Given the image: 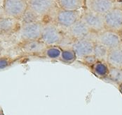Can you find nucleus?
I'll list each match as a JSON object with an SVG mask.
<instances>
[{"mask_svg":"<svg viewBox=\"0 0 122 115\" xmlns=\"http://www.w3.org/2000/svg\"><path fill=\"white\" fill-rule=\"evenodd\" d=\"M43 20L40 16H39L37 13H35L33 11L27 8L26 11L25 12L23 15L20 19V22L22 25H26V24H30L32 23H35L37 21Z\"/></svg>","mask_w":122,"mask_h":115,"instance_id":"6ab92c4d","label":"nucleus"},{"mask_svg":"<svg viewBox=\"0 0 122 115\" xmlns=\"http://www.w3.org/2000/svg\"><path fill=\"white\" fill-rule=\"evenodd\" d=\"M4 12H3V9H2V6H0V19L3 17H4Z\"/></svg>","mask_w":122,"mask_h":115,"instance_id":"393cba45","label":"nucleus"},{"mask_svg":"<svg viewBox=\"0 0 122 115\" xmlns=\"http://www.w3.org/2000/svg\"><path fill=\"white\" fill-rule=\"evenodd\" d=\"M119 91L121 92V93L122 94V83L120 84V85H119Z\"/></svg>","mask_w":122,"mask_h":115,"instance_id":"a878e982","label":"nucleus"},{"mask_svg":"<svg viewBox=\"0 0 122 115\" xmlns=\"http://www.w3.org/2000/svg\"><path fill=\"white\" fill-rule=\"evenodd\" d=\"M110 66L105 62L97 61L93 66H91L92 73L98 78H107Z\"/></svg>","mask_w":122,"mask_h":115,"instance_id":"dca6fc26","label":"nucleus"},{"mask_svg":"<svg viewBox=\"0 0 122 115\" xmlns=\"http://www.w3.org/2000/svg\"><path fill=\"white\" fill-rule=\"evenodd\" d=\"M15 62V59H13L9 56H1L0 57V71L7 69L12 66Z\"/></svg>","mask_w":122,"mask_h":115,"instance_id":"4be33fe9","label":"nucleus"},{"mask_svg":"<svg viewBox=\"0 0 122 115\" xmlns=\"http://www.w3.org/2000/svg\"><path fill=\"white\" fill-rule=\"evenodd\" d=\"M4 48L3 43H2L1 40H0V57H1V54H2V52H3V51H4Z\"/></svg>","mask_w":122,"mask_h":115,"instance_id":"b1692460","label":"nucleus"},{"mask_svg":"<svg viewBox=\"0 0 122 115\" xmlns=\"http://www.w3.org/2000/svg\"><path fill=\"white\" fill-rule=\"evenodd\" d=\"M95 42L102 45L108 50L122 46L119 33L105 29L98 33H96L95 37Z\"/></svg>","mask_w":122,"mask_h":115,"instance_id":"423d86ee","label":"nucleus"},{"mask_svg":"<svg viewBox=\"0 0 122 115\" xmlns=\"http://www.w3.org/2000/svg\"><path fill=\"white\" fill-rule=\"evenodd\" d=\"M27 8L33 11L43 20H51L58 8L56 0H27Z\"/></svg>","mask_w":122,"mask_h":115,"instance_id":"7ed1b4c3","label":"nucleus"},{"mask_svg":"<svg viewBox=\"0 0 122 115\" xmlns=\"http://www.w3.org/2000/svg\"><path fill=\"white\" fill-rule=\"evenodd\" d=\"M61 55L59 60L61 62L66 64H71L74 63L77 57L75 54V52L71 48V47L69 48H62Z\"/></svg>","mask_w":122,"mask_h":115,"instance_id":"a211bd4d","label":"nucleus"},{"mask_svg":"<svg viewBox=\"0 0 122 115\" xmlns=\"http://www.w3.org/2000/svg\"><path fill=\"white\" fill-rule=\"evenodd\" d=\"M81 20L93 33H98L105 30L103 16L86 9L82 12Z\"/></svg>","mask_w":122,"mask_h":115,"instance_id":"6e6552de","label":"nucleus"},{"mask_svg":"<svg viewBox=\"0 0 122 115\" xmlns=\"http://www.w3.org/2000/svg\"><path fill=\"white\" fill-rule=\"evenodd\" d=\"M18 48L20 51L27 55H39L42 54L46 45L39 40L22 41L18 44Z\"/></svg>","mask_w":122,"mask_h":115,"instance_id":"ddd939ff","label":"nucleus"},{"mask_svg":"<svg viewBox=\"0 0 122 115\" xmlns=\"http://www.w3.org/2000/svg\"><path fill=\"white\" fill-rule=\"evenodd\" d=\"M44 25V20L30 24L22 25L20 30L18 33L20 42L40 40Z\"/></svg>","mask_w":122,"mask_h":115,"instance_id":"39448f33","label":"nucleus"},{"mask_svg":"<svg viewBox=\"0 0 122 115\" xmlns=\"http://www.w3.org/2000/svg\"><path fill=\"white\" fill-rule=\"evenodd\" d=\"M95 41L91 38H84L74 40L71 45L77 58L82 59L86 56L93 54Z\"/></svg>","mask_w":122,"mask_h":115,"instance_id":"9d476101","label":"nucleus"},{"mask_svg":"<svg viewBox=\"0 0 122 115\" xmlns=\"http://www.w3.org/2000/svg\"><path fill=\"white\" fill-rule=\"evenodd\" d=\"M118 1H119V2H122V0H117Z\"/></svg>","mask_w":122,"mask_h":115,"instance_id":"c85d7f7f","label":"nucleus"},{"mask_svg":"<svg viewBox=\"0 0 122 115\" xmlns=\"http://www.w3.org/2000/svg\"><path fill=\"white\" fill-rule=\"evenodd\" d=\"M82 12L78 11H67L62 10L58 7L56 9L51 20L56 23L62 30L65 32L70 26L81 18Z\"/></svg>","mask_w":122,"mask_h":115,"instance_id":"f03ea898","label":"nucleus"},{"mask_svg":"<svg viewBox=\"0 0 122 115\" xmlns=\"http://www.w3.org/2000/svg\"><path fill=\"white\" fill-rule=\"evenodd\" d=\"M110 1H115L116 0H110Z\"/></svg>","mask_w":122,"mask_h":115,"instance_id":"c756f323","label":"nucleus"},{"mask_svg":"<svg viewBox=\"0 0 122 115\" xmlns=\"http://www.w3.org/2000/svg\"><path fill=\"white\" fill-rule=\"evenodd\" d=\"M21 28L19 20L4 16L0 19V36L9 37L18 33Z\"/></svg>","mask_w":122,"mask_h":115,"instance_id":"9b49d317","label":"nucleus"},{"mask_svg":"<svg viewBox=\"0 0 122 115\" xmlns=\"http://www.w3.org/2000/svg\"><path fill=\"white\" fill-rule=\"evenodd\" d=\"M86 9L104 16L114 8V1L110 0H86Z\"/></svg>","mask_w":122,"mask_h":115,"instance_id":"f8f14e48","label":"nucleus"},{"mask_svg":"<svg viewBox=\"0 0 122 115\" xmlns=\"http://www.w3.org/2000/svg\"><path fill=\"white\" fill-rule=\"evenodd\" d=\"M67 38H69L66 35L65 32L62 30L51 20L44 21L42 33L39 40L44 45L46 46H60L61 45L63 44Z\"/></svg>","mask_w":122,"mask_h":115,"instance_id":"f257e3e1","label":"nucleus"},{"mask_svg":"<svg viewBox=\"0 0 122 115\" xmlns=\"http://www.w3.org/2000/svg\"><path fill=\"white\" fill-rule=\"evenodd\" d=\"M65 34L73 42L74 40H76L91 38V35H93V34L96 33H92L91 30L88 28V26L80 18L65 31Z\"/></svg>","mask_w":122,"mask_h":115,"instance_id":"1a4fd4ad","label":"nucleus"},{"mask_svg":"<svg viewBox=\"0 0 122 115\" xmlns=\"http://www.w3.org/2000/svg\"><path fill=\"white\" fill-rule=\"evenodd\" d=\"M2 9L5 16L20 21L27 9V0H4Z\"/></svg>","mask_w":122,"mask_h":115,"instance_id":"20e7f679","label":"nucleus"},{"mask_svg":"<svg viewBox=\"0 0 122 115\" xmlns=\"http://www.w3.org/2000/svg\"><path fill=\"white\" fill-rule=\"evenodd\" d=\"M108 52L109 50L106 47L95 42L93 47V55L96 57L98 61L107 62Z\"/></svg>","mask_w":122,"mask_h":115,"instance_id":"aec40b11","label":"nucleus"},{"mask_svg":"<svg viewBox=\"0 0 122 115\" xmlns=\"http://www.w3.org/2000/svg\"><path fill=\"white\" fill-rule=\"evenodd\" d=\"M119 34H120V37H121V41H122V30L119 33Z\"/></svg>","mask_w":122,"mask_h":115,"instance_id":"bb28decb","label":"nucleus"},{"mask_svg":"<svg viewBox=\"0 0 122 115\" xmlns=\"http://www.w3.org/2000/svg\"><path fill=\"white\" fill-rule=\"evenodd\" d=\"M81 59L84 62V64H85L86 65H87L88 66H90V67L91 66H93V64L98 61V59H96V57L93 54L86 56V57L82 58V59Z\"/></svg>","mask_w":122,"mask_h":115,"instance_id":"5701e85b","label":"nucleus"},{"mask_svg":"<svg viewBox=\"0 0 122 115\" xmlns=\"http://www.w3.org/2000/svg\"><path fill=\"white\" fill-rule=\"evenodd\" d=\"M61 46L58 45H51V46H46L44 51L43 52V55L51 60H59L61 55Z\"/></svg>","mask_w":122,"mask_h":115,"instance_id":"f3484780","label":"nucleus"},{"mask_svg":"<svg viewBox=\"0 0 122 115\" xmlns=\"http://www.w3.org/2000/svg\"><path fill=\"white\" fill-rule=\"evenodd\" d=\"M107 63L110 67L122 69V46L109 50Z\"/></svg>","mask_w":122,"mask_h":115,"instance_id":"4468645a","label":"nucleus"},{"mask_svg":"<svg viewBox=\"0 0 122 115\" xmlns=\"http://www.w3.org/2000/svg\"><path fill=\"white\" fill-rule=\"evenodd\" d=\"M58 7L62 10L78 11L86 5V0H56Z\"/></svg>","mask_w":122,"mask_h":115,"instance_id":"2eb2a0df","label":"nucleus"},{"mask_svg":"<svg viewBox=\"0 0 122 115\" xmlns=\"http://www.w3.org/2000/svg\"><path fill=\"white\" fill-rule=\"evenodd\" d=\"M4 1V0H0V6H2V4H3Z\"/></svg>","mask_w":122,"mask_h":115,"instance_id":"cd10ccee","label":"nucleus"},{"mask_svg":"<svg viewBox=\"0 0 122 115\" xmlns=\"http://www.w3.org/2000/svg\"><path fill=\"white\" fill-rule=\"evenodd\" d=\"M107 78L114 82L117 85H120L122 83V69L110 67L109 69V73Z\"/></svg>","mask_w":122,"mask_h":115,"instance_id":"412c9836","label":"nucleus"},{"mask_svg":"<svg viewBox=\"0 0 122 115\" xmlns=\"http://www.w3.org/2000/svg\"><path fill=\"white\" fill-rule=\"evenodd\" d=\"M105 29L120 33L122 30V9L115 6L103 16Z\"/></svg>","mask_w":122,"mask_h":115,"instance_id":"0eeeda50","label":"nucleus"}]
</instances>
